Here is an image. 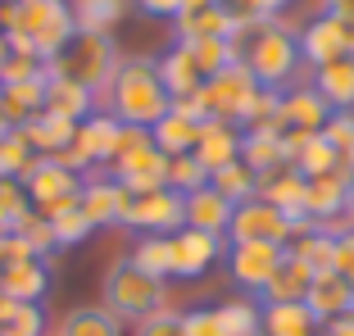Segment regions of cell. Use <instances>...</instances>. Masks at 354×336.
I'll return each instance as SVG.
<instances>
[{
  "mask_svg": "<svg viewBox=\"0 0 354 336\" xmlns=\"http://www.w3.org/2000/svg\"><path fill=\"white\" fill-rule=\"evenodd\" d=\"M232 50H236V59L250 68V77L263 91H286L304 73L300 41H295V28L286 19H259V14L236 19Z\"/></svg>",
  "mask_w": 354,
  "mask_h": 336,
  "instance_id": "6da1fadb",
  "label": "cell"
},
{
  "mask_svg": "<svg viewBox=\"0 0 354 336\" xmlns=\"http://www.w3.org/2000/svg\"><path fill=\"white\" fill-rule=\"evenodd\" d=\"M95 105H100V114L118 118L127 127H155L173 109V95H168L164 77H159V64L150 55H123L118 73L95 95Z\"/></svg>",
  "mask_w": 354,
  "mask_h": 336,
  "instance_id": "7a4b0ae2",
  "label": "cell"
},
{
  "mask_svg": "<svg viewBox=\"0 0 354 336\" xmlns=\"http://www.w3.org/2000/svg\"><path fill=\"white\" fill-rule=\"evenodd\" d=\"M73 10L68 0H14V28L5 32L19 55L50 64L59 55V46L73 37Z\"/></svg>",
  "mask_w": 354,
  "mask_h": 336,
  "instance_id": "3957f363",
  "label": "cell"
},
{
  "mask_svg": "<svg viewBox=\"0 0 354 336\" xmlns=\"http://www.w3.org/2000/svg\"><path fill=\"white\" fill-rule=\"evenodd\" d=\"M118 64H123V50H118L114 37L73 32V37L59 46V55L46 64V73L50 77H68V82H77V86H86V91L100 95L104 86H109V77L118 73Z\"/></svg>",
  "mask_w": 354,
  "mask_h": 336,
  "instance_id": "277c9868",
  "label": "cell"
},
{
  "mask_svg": "<svg viewBox=\"0 0 354 336\" xmlns=\"http://www.w3.org/2000/svg\"><path fill=\"white\" fill-rule=\"evenodd\" d=\"M100 295H104L100 305L109 309V314H118L123 323H132V327L141 323V318L168 309V282L141 273L127 254L109 263V273H104V282H100Z\"/></svg>",
  "mask_w": 354,
  "mask_h": 336,
  "instance_id": "5b68a950",
  "label": "cell"
},
{
  "mask_svg": "<svg viewBox=\"0 0 354 336\" xmlns=\"http://www.w3.org/2000/svg\"><path fill=\"white\" fill-rule=\"evenodd\" d=\"M104 178L118 182V187L132 191V196L168 187V155L155 146L150 127H127V123H123V137H118V155H114V164L104 168Z\"/></svg>",
  "mask_w": 354,
  "mask_h": 336,
  "instance_id": "8992f818",
  "label": "cell"
},
{
  "mask_svg": "<svg viewBox=\"0 0 354 336\" xmlns=\"http://www.w3.org/2000/svg\"><path fill=\"white\" fill-rule=\"evenodd\" d=\"M263 86L250 77V68L245 64H227L223 73L205 77V86H200L191 100H196L200 118H218V123H232V127H245V118H250V105L254 95H259Z\"/></svg>",
  "mask_w": 354,
  "mask_h": 336,
  "instance_id": "52a82bcc",
  "label": "cell"
},
{
  "mask_svg": "<svg viewBox=\"0 0 354 336\" xmlns=\"http://www.w3.org/2000/svg\"><path fill=\"white\" fill-rule=\"evenodd\" d=\"M118 227L136 232V236H173V232L187 227V196H177L173 187L141 191V196L127 191Z\"/></svg>",
  "mask_w": 354,
  "mask_h": 336,
  "instance_id": "ba28073f",
  "label": "cell"
},
{
  "mask_svg": "<svg viewBox=\"0 0 354 336\" xmlns=\"http://www.w3.org/2000/svg\"><path fill=\"white\" fill-rule=\"evenodd\" d=\"M19 182H23V191H28V205L37 214H46V218L68 209V205H77V196H82V187H86L82 173L64 168L59 159H50V155H37Z\"/></svg>",
  "mask_w": 354,
  "mask_h": 336,
  "instance_id": "9c48e42d",
  "label": "cell"
},
{
  "mask_svg": "<svg viewBox=\"0 0 354 336\" xmlns=\"http://www.w3.org/2000/svg\"><path fill=\"white\" fill-rule=\"evenodd\" d=\"M281 259H286V245H277V241H227V254H223L232 286H236L241 295H254V300H259L263 286L272 282Z\"/></svg>",
  "mask_w": 354,
  "mask_h": 336,
  "instance_id": "30bf717a",
  "label": "cell"
},
{
  "mask_svg": "<svg viewBox=\"0 0 354 336\" xmlns=\"http://www.w3.org/2000/svg\"><path fill=\"white\" fill-rule=\"evenodd\" d=\"M295 227L291 218L281 209H272L268 200L250 196L241 200L236 209H232V223H227V241H277V245H291Z\"/></svg>",
  "mask_w": 354,
  "mask_h": 336,
  "instance_id": "8fae6325",
  "label": "cell"
},
{
  "mask_svg": "<svg viewBox=\"0 0 354 336\" xmlns=\"http://www.w3.org/2000/svg\"><path fill=\"white\" fill-rule=\"evenodd\" d=\"M295 41H300V59H304L309 73L323 68V64H332V59H341V55H350L345 50V19L341 14H327V10L309 14L295 28Z\"/></svg>",
  "mask_w": 354,
  "mask_h": 336,
  "instance_id": "7c38bea8",
  "label": "cell"
},
{
  "mask_svg": "<svg viewBox=\"0 0 354 336\" xmlns=\"http://www.w3.org/2000/svg\"><path fill=\"white\" fill-rule=\"evenodd\" d=\"M223 254H227V236H214V232H200V227L173 232V277L177 282L205 277Z\"/></svg>",
  "mask_w": 354,
  "mask_h": 336,
  "instance_id": "4fadbf2b",
  "label": "cell"
},
{
  "mask_svg": "<svg viewBox=\"0 0 354 336\" xmlns=\"http://www.w3.org/2000/svg\"><path fill=\"white\" fill-rule=\"evenodd\" d=\"M332 118V109H327V100L318 95V86L309 82V77H300V82H291L286 91H281V105H277V132H323V123Z\"/></svg>",
  "mask_w": 354,
  "mask_h": 336,
  "instance_id": "5bb4252c",
  "label": "cell"
},
{
  "mask_svg": "<svg viewBox=\"0 0 354 336\" xmlns=\"http://www.w3.org/2000/svg\"><path fill=\"white\" fill-rule=\"evenodd\" d=\"M200 127H205V118H200L196 100L187 95V100H173V109L150 127V137H155V146L164 150L168 159H177V155H196Z\"/></svg>",
  "mask_w": 354,
  "mask_h": 336,
  "instance_id": "9a60e30c",
  "label": "cell"
},
{
  "mask_svg": "<svg viewBox=\"0 0 354 336\" xmlns=\"http://www.w3.org/2000/svg\"><path fill=\"white\" fill-rule=\"evenodd\" d=\"M304 182L309 178L295 164H277V168H268V173L254 178V196L268 200L272 209H281L295 227V218H304Z\"/></svg>",
  "mask_w": 354,
  "mask_h": 336,
  "instance_id": "2e32d148",
  "label": "cell"
},
{
  "mask_svg": "<svg viewBox=\"0 0 354 336\" xmlns=\"http://www.w3.org/2000/svg\"><path fill=\"white\" fill-rule=\"evenodd\" d=\"M236 28V14L223 5H196V10H182L173 19V41L182 46H196V41H214V37H232Z\"/></svg>",
  "mask_w": 354,
  "mask_h": 336,
  "instance_id": "e0dca14e",
  "label": "cell"
},
{
  "mask_svg": "<svg viewBox=\"0 0 354 336\" xmlns=\"http://www.w3.org/2000/svg\"><path fill=\"white\" fill-rule=\"evenodd\" d=\"M345 196H350V173L345 168L309 178L304 182V218H313V223L345 218Z\"/></svg>",
  "mask_w": 354,
  "mask_h": 336,
  "instance_id": "ac0fdd59",
  "label": "cell"
},
{
  "mask_svg": "<svg viewBox=\"0 0 354 336\" xmlns=\"http://www.w3.org/2000/svg\"><path fill=\"white\" fill-rule=\"evenodd\" d=\"M304 305H309V314L318 318V327H323V323H332V318H341V314H354V286L345 282L336 268H318L313 282H309Z\"/></svg>",
  "mask_w": 354,
  "mask_h": 336,
  "instance_id": "d6986e66",
  "label": "cell"
},
{
  "mask_svg": "<svg viewBox=\"0 0 354 336\" xmlns=\"http://www.w3.org/2000/svg\"><path fill=\"white\" fill-rule=\"evenodd\" d=\"M118 137H123V123L95 109L91 118H82V123H77V137L73 141H77V150L91 159L95 173H104V168L114 164V155H118Z\"/></svg>",
  "mask_w": 354,
  "mask_h": 336,
  "instance_id": "ffe728a7",
  "label": "cell"
},
{
  "mask_svg": "<svg viewBox=\"0 0 354 336\" xmlns=\"http://www.w3.org/2000/svg\"><path fill=\"white\" fill-rule=\"evenodd\" d=\"M123 196L127 191L118 187V182H109L104 173H95V178H86L82 196H77V209L86 214L91 227H118V218H123Z\"/></svg>",
  "mask_w": 354,
  "mask_h": 336,
  "instance_id": "44dd1931",
  "label": "cell"
},
{
  "mask_svg": "<svg viewBox=\"0 0 354 336\" xmlns=\"http://www.w3.org/2000/svg\"><path fill=\"white\" fill-rule=\"evenodd\" d=\"M50 259H23L14 268L0 273V295H10V300H28V305H41L46 295H50Z\"/></svg>",
  "mask_w": 354,
  "mask_h": 336,
  "instance_id": "7402d4cb",
  "label": "cell"
},
{
  "mask_svg": "<svg viewBox=\"0 0 354 336\" xmlns=\"http://www.w3.org/2000/svg\"><path fill=\"white\" fill-rule=\"evenodd\" d=\"M196 159L209 168V178H214L218 168L236 164V159H241V127L218 123V118H205V127H200V141H196Z\"/></svg>",
  "mask_w": 354,
  "mask_h": 336,
  "instance_id": "603a6c76",
  "label": "cell"
},
{
  "mask_svg": "<svg viewBox=\"0 0 354 336\" xmlns=\"http://www.w3.org/2000/svg\"><path fill=\"white\" fill-rule=\"evenodd\" d=\"M155 64H159V77H164V86H168L173 100H187V95H196L200 86H205V73H200L196 55H191V46H182V41H173Z\"/></svg>",
  "mask_w": 354,
  "mask_h": 336,
  "instance_id": "cb8c5ba5",
  "label": "cell"
},
{
  "mask_svg": "<svg viewBox=\"0 0 354 336\" xmlns=\"http://www.w3.org/2000/svg\"><path fill=\"white\" fill-rule=\"evenodd\" d=\"M309 82L318 86V95L327 100L332 114H350V109H354V55H341V59L313 68Z\"/></svg>",
  "mask_w": 354,
  "mask_h": 336,
  "instance_id": "d4e9b609",
  "label": "cell"
},
{
  "mask_svg": "<svg viewBox=\"0 0 354 336\" xmlns=\"http://www.w3.org/2000/svg\"><path fill=\"white\" fill-rule=\"evenodd\" d=\"M68 10H73V28L77 32L114 37V28L136 10V0H68Z\"/></svg>",
  "mask_w": 354,
  "mask_h": 336,
  "instance_id": "484cf974",
  "label": "cell"
},
{
  "mask_svg": "<svg viewBox=\"0 0 354 336\" xmlns=\"http://www.w3.org/2000/svg\"><path fill=\"white\" fill-rule=\"evenodd\" d=\"M95 91H86V86L68 82V77H50L46 82V114L55 118H68V123H82V118L95 114Z\"/></svg>",
  "mask_w": 354,
  "mask_h": 336,
  "instance_id": "4316f807",
  "label": "cell"
},
{
  "mask_svg": "<svg viewBox=\"0 0 354 336\" xmlns=\"http://www.w3.org/2000/svg\"><path fill=\"white\" fill-rule=\"evenodd\" d=\"M50 336H127V323L118 314H109L104 305H82L68 309Z\"/></svg>",
  "mask_w": 354,
  "mask_h": 336,
  "instance_id": "83f0119b",
  "label": "cell"
},
{
  "mask_svg": "<svg viewBox=\"0 0 354 336\" xmlns=\"http://www.w3.org/2000/svg\"><path fill=\"white\" fill-rule=\"evenodd\" d=\"M232 200H223L214 187H200L187 196V227L200 232H214V236H227V223H232Z\"/></svg>",
  "mask_w": 354,
  "mask_h": 336,
  "instance_id": "f1b7e54d",
  "label": "cell"
},
{
  "mask_svg": "<svg viewBox=\"0 0 354 336\" xmlns=\"http://www.w3.org/2000/svg\"><path fill=\"white\" fill-rule=\"evenodd\" d=\"M241 164L250 168L254 178L268 173V168H277V164H286L277 127H241Z\"/></svg>",
  "mask_w": 354,
  "mask_h": 336,
  "instance_id": "f546056e",
  "label": "cell"
},
{
  "mask_svg": "<svg viewBox=\"0 0 354 336\" xmlns=\"http://www.w3.org/2000/svg\"><path fill=\"white\" fill-rule=\"evenodd\" d=\"M309 282H313V268L304 259H295L291 245H286V259H281V268L272 273V282L263 286L259 305H281V300H304L309 295Z\"/></svg>",
  "mask_w": 354,
  "mask_h": 336,
  "instance_id": "4dcf8cb0",
  "label": "cell"
},
{
  "mask_svg": "<svg viewBox=\"0 0 354 336\" xmlns=\"http://www.w3.org/2000/svg\"><path fill=\"white\" fill-rule=\"evenodd\" d=\"M263 336H318V318L304 300H281L263 305Z\"/></svg>",
  "mask_w": 354,
  "mask_h": 336,
  "instance_id": "1f68e13d",
  "label": "cell"
},
{
  "mask_svg": "<svg viewBox=\"0 0 354 336\" xmlns=\"http://www.w3.org/2000/svg\"><path fill=\"white\" fill-rule=\"evenodd\" d=\"M214 309H218L223 336H263V305L254 295H232V300H223Z\"/></svg>",
  "mask_w": 354,
  "mask_h": 336,
  "instance_id": "d6a6232c",
  "label": "cell"
},
{
  "mask_svg": "<svg viewBox=\"0 0 354 336\" xmlns=\"http://www.w3.org/2000/svg\"><path fill=\"white\" fill-rule=\"evenodd\" d=\"M23 137H28V146L37 150V155H59L64 146H73L77 123L55 118V114H37L32 123H23Z\"/></svg>",
  "mask_w": 354,
  "mask_h": 336,
  "instance_id": "836d02e7",
  "label": "cell"
},
{
  "mask_svg": "<svg viewBox=\"0 0 354 336\" xmlns=\"http://www.w3.org/2000/svg\"><path fill=\"white\" fill-rule=\"evenodd\" d=\"M46 82H50V73H37V77H28V82L0 86V91H5V105H10L14 127L32 123L37 114H46Z\"/></svg>",
  "mask_w": 354,
  "mask_h": 336,
  "instance_id": "e575fe53",
  "label": "cell"
},
{
  "mask_svg": "<svg viewBox=\"0 0 354 336\" xmlns=\"http://www.w3.org/2000/svg\"><path fill=\"white\" fill-rule=\"evenodd\" d=\"M0 332L5 336H50L41 305H28V300H10L0 295Z\"/></svg>",
  "mask_w": 354,
  "mask_h": 336,
  "instance_id": "d590c367",
  "label": "cell"
},
{
  "mask_svg": "<svg viewBox=\"0 0 354 336\" xmlns=\"http://www.w3.org/2000/svg\"><path fill=\"white\" fill-rule=\"evenodd\" d=\"M127 259H132L141 273L159 277V282H173V236H136Z\"/></svg>",
  "mask_w": 354,
  "mask_h": 336,
  "instance_id": "8d00e7d4",
  "label": "cell"
},
{
  "mask_svg": "<svg viewBox=\"0 0 354 336\" xmlns=\"http://www.w3.org/2000/svg\"><path fill=\"white\" fill-rule=\"evenodd\" d=\"M332 250H336L332 223H309V232H300V236L291 241V254L304 259L313 273H318V268H332Z\"/></svg>",
  "mask_w": 354,
  "mask_h": 336,
  "instance_id": "74e56055",
  "label": "cell"
},
{
  "mask_svg": "<svg viewBox=\"0 0 354 336\" xmlns=\"http://www.w3.org/2000/svg\"><path fill=\"white\" fill-rule=\"evenodd\" d=\"M295 168H300L304 178H318V173H336V168H341V150H336L332 141L323 137V132H313V137L300 146V155H295Z\"/></svg>",
  "mask_w": 354,
  "mask_h": 336,
  "instance_id": "f35d334b",
  "label": "cell"
},
{
  "mask_svg": "<svg viewBox=\"0 0 354 336\" xmlns=\"http://www.w3.org/2000/svg\"><path fill=\"white\" fill-rule=\"evenodd\" d=\"M14 236H19V241L28 245L32 254H37V259H50V254L59 250V245H55V232H50V218H46V214H37V209H28V214L19 218Z\"/></svg>",
  "mask_w": 354,
  "mask_h": 336,
  "instance_id": "ab89813d",
  "label": "cell"
},
{
  "mask_svg": "<svg viewBox=\"0 0 354 336\" xmlns=\"http://www.w3.org/2000/svg\"><path fill=\"white\" fill-rule=\"evenodd\" d=\"M32 159H37V150L28 146L23 127H14V132L0 137V178H23L32 168Z\"/></svg>",
  "mask_w": 354,
  "mask_h": 336,
  "instance_id": "60d3db41",
  "label": "cell"
},
{
  "mask_svg": "<svg viewBox=\"0 0 354 336\" xmlns=\"http://www.w3.org/2000/svg\"><path fill=\"white\" fill-rule=\"evenodd\" d=\"M209 187L218 191L223 200H232V205H241V200H250L254 196V173L245 164H227V168H218V173H214V178H209Z\"/></svg>",
  "mask_w": 354,
  "mask_h": 336,
  "instance_id": "b9f144b4",
  "label": "cell"
},
{
  "mask_svg": "<svg viewBox=\"0 0 354 336\" xmlns=\"http://www.w3.org/2000/svg\"><path fill=\"white\" fill-rule=\"evenodd\" d=\"M168 187H173L177 196H191V191L209 187V168L200 164L196 155H177V159H168Z\"/></svg>",
  "mask_w": 354,
  "mask_h": 336,
  "instance_id": "7bdbcfd3",
  "label": "cell"
},
{
  "mask_svg": "<svg viewBox=\"0 0 354 336\" xmlns=\"http://www.w3.org/2000/svg\"><path fill=\"white\" fill-rule=\"evenodd\" d=\"M28 209H32V205H28V191H23V182H19V178H0V236H10Z\"/></svg>",
  "mask_w": 354,
  "mask_h": 336,
  "instance_id": "ee69618b",
  "label": "cell"
},
{
  "mask_svg": "<svg viewBox=\"0 0 354 336\" xmlns=\"http://www.w3.org/2000/svg\"><path fill=\"white\" fill-rule=\"evenodd\" d=\"M50 232H55V245H82L86 236H91V223H86V214L77 209V205H68V209H59V214H50Z\"/></svg>",
  "mask_w": 354,
  "mask_h": 336,
  "instance_id": "f6af8a7d",
  "label": "cell"
},
{
  "mask_svg": "<svg viewBox=\"0 0 354 336\" xmlns=\"http://www.w3.org/2000/svg\"><path fill=\"white\" fill-rule=\"evenodd\" d=\"M191 55H196V64H200V73H205V77L223 73L227 64H236V50H232V37H214V41H196V46H191Z\"/></svg>",
  "mask_w": 354,
  "mask_h": 336,
  "instance_id": "bcb514c9",
  "label": "cell"
},
{
  "mask_svg": "<svg viewBox=\"0 0 354 336\" xmlns=\"http://www.w3.org/2000/svg\"><path fill=\"white\" fill-rule=\"evenodd\" d=\"M182 332H187V336H223V327H218V309H214V305L182 309Z\"/></svg>",
  "mask_w": 354,
  "mask_h": 336,
  "instance_id": "7dc6e473",
  "label": "cell"
},
{
  "mask_svg": "<svg viewBox=\"0 0 354 336\" xmlns=\"http://www.w3.org/2000/svg\"><path fill=\"white\" fill-rule=\"evenodd\" d=\"M132 336H187V332H182V314L177 309H159V314L141 318L132 327Z\"/></svg>",
  "mask_w": 354,
  "mask_h": 336,
  "instance_id": "c3c4849f",
  "label": "cell"
},
{
  "mask_svg": "<svg viewBox=\"0 0 354 336\" xmlns=\"http://www.w3.org/2000/svg\"><path fill=\"white\" fill-rule=\"evenodd\" d=\"M291 5L295 0H227V10L236 19H250V14H259V19H286Z\"/></svg>",
  "mask_w": 354,
  "mask_h": 336,
  "instance_id": "681fc988",
  "label": "cell"
},
{
  "mask_svg": "<svg viewBox=\"0 0 354 336\" xmlns=\"http://www.w3.org/2000/svg\"><path fill=\"white\" fill-rule=\"evenodd\" d=\"M37 73H46V64H41V59H32V55H19V50H14V55H10V64L0 68V86L28 82V77H37Z\"/></svg>",
  "mask_w": 354,
  "mask_h": 336,
  "instance_id": "f907efd6",
  "label": "cell"
},
{
  "mask_svg": "<svg viewBox=\"0 0 354 336\" xmlns=\"http://www.w3.org/2000/svg\"><path fill=\"white\" fill-rule=\"evenodd\" d=\"M332 268L354 286V227L336 232V250H332Z\"/></svg>",
  "mask_w": 354,
  "mask_h": 336,
  "instance_id": "816d5d0a",
  "label": "cell"
},
{
  "mask_svg": "<svg viewBox=\"0 0 354 336\" xmlns=\"http://www.w3.org/2000/svg\"><path fill=\"white\" fill-rule=\"evenodd\" d=\"M323 137L345 155V150L354 146V109H350V114H332V118H327V123H323Z\"/></svg>",
  "mask_w": 354,
  "mask_h": 336,
  "instance_id": "f5cc1de1",
  "label": "cell"
},
{
  "mask_svg": "<svg viewBox=\"0 0 354 336\" xmlns=\"http://www.w3.org/2000/svg\"><path fill=\"white\" fill-rule=\"evenodd\" d=\"M196 5H214V0H136V10L150 19H177L182 10H196Z\"/></svg>",
  "mask_w": 354,
  "mask_h": 336,
  "instance_id": "db71d44e",
  "label": "cell"
},
{
  "mask_svg": "<svg viewBox=\"0 0 354 336\" xmlns=\"http://www.w3.org/2000/svg\"><path fill=\"white\" fill-rule=\"evenodd\" d=\"M318 336H354V314H341V318H332V323H323Z\"/></svg>",
  "mask_w": 354,
  "mask_h": 336,
  "instance_id": "11a10c76",
  "label": "cell"
},
{
  "mask_svg": "<svg viewBox=\"0 0 354 336\" xmlns=\"http://www.w3.org/2000/svg\"><path fill=\"white\" fill-rule=\"evenodd\" d=\"M327 14H341V19H354V0H323Z\"/></svg>",
  "mask_w": 354,
  "mask_h": 336,
  "instance_id": "9f6ffc18",
  "label": "cell"
},
{
  "mask_svg": "<svg viewBox=\"0 0 354 336\" xmlns=\"http://www.w3.org/2000/svg\"><path fill=\"white\" fill-rule=\"evenodd\" d=\"M10 55H14V41H10V37H5V32H0V68L10 64Z\"/></svg>",
  "mask_w": 354,
  "mask_h": 336,
  "instance_id": "6f0895ef",
  "label": "cell"
},
{
  "mask_svg": "<svg viewBox=\"0 0 354 336\" xmlns=\"http://www.w3.org/2000/svg\"><path fill=\"white\" fill-rule=\"evenodd\" d=\"M345 223L354 227V178H350V196H345Z\"/></svg>",
  "mask_w": 354,
  "mask_h": 336,
  "instance_id": "680465c9",
  "label": "cell"
},
{
  "mask_svg": "<svg viewBox=\"0 0 354 336\" xmlns=\"http://www.w3.org/2000/svg\"><path fill=\"white\" fill-rule=\"evenodd\" d=\"M345 50L354 55V19H345Z\"/></svg>",
  "mask_w": 354,
  "mask_h": 336,
  "instance_id": "91938a15",
  "label": "cell"
},
{
  "mask_svg": "<svg viewBox=\"0 0 354 336\" xmlns=\"http://www.w3.org/2000/svg\"><path fill=\"white\" fill-rule=\"evenodd\" d=\"M341 168H345V173H350V178H354V146H350V150H345V155H341Z\"/></svg>",
  "mask_w": 354,
  "mask_h": 336,
  "instance_id": "94428289",
  "label": "cell"
},
{
  "mask_svg": "<svg viewBox=\"0 0 354 336\" xmlns=\"http://www.w3.org/2000/svg\"><path fill=\"white\" fill-rule=\"evenodd\" d=\"M0 336H5V332H0Z\"/></svg>",
  "mask_w": 354,
  "mask_h": 336,
  "instance_id": "6125c7cd",
  "label": "cell"
}]
</instances>
